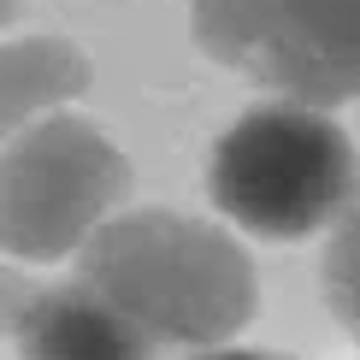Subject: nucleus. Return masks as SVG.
Masks as SVG:
<instances>
[{
	"mask_svg": "<svg viewBox=\"0 0 360 360\" xmlns=\"http://www.w3.org/2000/svg\"><path fill=\"white\" fill-rule=\"evenodd\" d=\"M213 207L231 224L272 243H302L325 231L360 189L349 130L313 107H248L213 142Z\"/></svg>",
	"mask_w": 360,
	"mask_h": 360,
	"instance_id": "nucleus-2",
	"label": "nucleus"
},
{
	"mask_svg": "<svg viewBox=\"0 0 360 360\" xmlns=\"http://www.w3.org/2000/svg\"><path fill=\"white\" fill-rule=\"evenodd\" d=\"M89 77H95L89 59L59 36L0 41V136L30 130L36 118H48V107L83 95Z\"/></svg>",
	"mask_w": 360,
	"mask_h": 360,
	"instance_id": "nucleus-6",
	"label": "nucleus"
},
{
	"mask_svg": "<svg viewBox=\"0 0 360 360\" xmlns=\"http://www.w3.org/2000/svg\"><path fill=\"white\" fill-rule=\"evenodd\" d=\"M12 18H18V0H0V30H6Z\"/></svg>",
	"mask_w": 360,
	"mask_h": 360,
	"instance_id": "nucleus-9",
	"label": "nucleus"
},
{
	"mask_svg": "<svg viewBox=\"0 0 360 360\" xmlns=\"http://www.w3.org/2000/svg\"><path fill=\"white\" fill-rule=\"evenodd\" d=\"M189 36L213 65L313 112L360 101V0H189Z\"/></svg>",
	"mask_w": 360,
	"mask_h": 360,
	"instance_id": "nucleus-4",
	"label": "nucleus"
},
{
	"mask_svg": "<svg viewBox=\"0 0 360 360\" xmlns=\"http://www.w3.org/2000/svg\"><path fill=\"white\" fill-rule=\"evenodd\" d=\"M83 283L148 342L219 349L260 307V278L231 231L172 207L112 213L83 243Z\"/></svg>",
	"mask_w": 360,
	"mask_h": 360,
	"instance_id": "nucleus-1",
	"label": "nucleus"
},
{
	"mask_svg": "<svg viewBox=\"0 0 360 360\" xmlns=\"http://www.w3.org/2000/svg\"><path fill=\"white\" fill-rule=\"evenodd\" d=\"M130 195V160L101 124L48 112L0 148V248L18 260L77 254Z\"/></svg>",
	"mask_w": 360,
	"mask_h": 360,
	"instance_id": "nucleus-3",
	"label": "nucleus"
},
{
	"mask_svg": "<svg viewBox=\"0 0 360 360\" xmlns=\"http://www.w3.org/2000/svg\"><path fill=\"white\" fill-rule=\"evenodd\" d=\"M18 360H148V337L83 278L24 290L12 307Z\"/></svg>",
	"mask_w": 360,
	"mask_h": 360,
	"instance_id": "nucleus-5",
	"label": "nucleus"
},
{
	"mask_svg": "<svg viewBox=\"0 0 360 360\" xmlns=\"http://www.w3.org/2000/svg\"><path fill=\"white\" fill-rule=\"evenodd\" d=\"M319 283H325L331 319L360 342V189H354V201L337 213V231H331V243H325Z\"/></svg>",
	"mask_w": 360,
	"mask_h": 360,
	"instance_id": "nucleus-7",
	"label": "nucleus"
},
{
	"mask_svg": "<svg viewBox=\"0 0 360 360\" xmlns=\"http://www.w3.org/2000/svg\"><path fill=\"white\" fill-rule=\"evenodd\" d=\"M189 360H295V354H278V349H236V342L224 349V342H219V349H201V354H189Z\"/></svg>",
	"mask_w": 360,
	"mask_h": 360,
	"instance_id": "nucleus-8",
	"label": "nucleus"
}]
</instances>
